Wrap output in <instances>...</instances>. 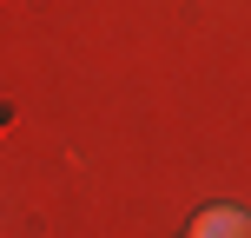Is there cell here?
Wrapping results in <instances>:
<instances>
[{"instance_id": "obj_2", "label": "cell", "mask_w": 251, "mask_h": 238, "mask_svg": "<svg viewBox=\"0 0 251 238\" xmlns=\"http://www.w3.org/2000/svg\"><path fill=\"white\" fill-rule=\"evenodd\" d=\"M7 119H13V106H0V126H7Z\"/></svg>"}, {"instance_id": "obj_1", "label": "cell", "mask_w": 251, "mask_h": 238, "mask_svg": "<svg viewBox=\"0 0 251 238\" xmlns=\"http://www.w3.org/2000/svg\"><path fill=\"white\" fill-rule=\"evenodd\" d=\"M185 238H251V212H238V205H205L185 225Z\"/></svg>"}]
</instances>
